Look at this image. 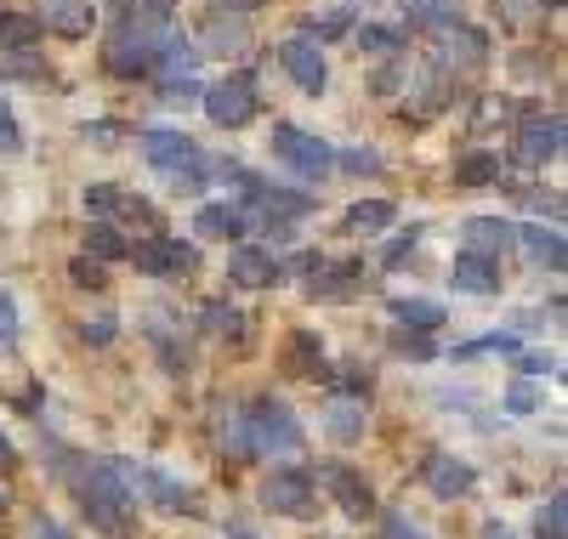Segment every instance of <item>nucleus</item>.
<instances>
[{
	"mask_svg": "<svg viewBox=\"0 0 568 539\" xmlns=\"http://www.w3.org/2000/svg\"><path fill=\"white\" fill-rule=\"evenodd\" d=\"M336 165H342V171H353V176H375V171H382V154L353 149V154H336Z\"/></svg>",
	"mask_w": 568,
	"mask_h": 539,
	"instance_id": "obj_39",
	"label": "nucleus"
},
{
	"mask_svg": "<svg viewBox=\"0 0 568 539\" xmlns=\"http://www.w3.org/2000/svg\"><path fill=\"white\" fill-rule=\"evenodd\" d=\"M364 426H369L364 398H347V391H336V398L324 404V431L336 437V444H364Z\"/></svg>",
	"mask_w": 568,
	"mask_h": 539,
	"instance_id": "obj_19",
	"label": "nucleus"
},
{
	"mask_svg": "<svg viewBox=\"0 0 568 539\" xmlns=\"http://www.w3.org/2000/svg\"><path fill=\"white\" fill-rule=\"evenodd\" d=\"M256 500H262L273 517L307 522V517H318V482H313L307 466H273V471L262 477V488H256Z\"/></svg>",
	"mask_w": 568,
	"mask_h": 539,
	"instance_id": "obj_6",
	"label": "nucleus"
},
{
	"mask_svg": "<svg viewBox=\"0 0 568 539\" xmlns=\"http://www.w3.org/2000/svg\"><path fill=\"white\" fill-rule=\"evenodd\" d=\"M484 353H524V340L517 335H484V340H471V347H460L455 358H484Z\"/></svg>",
	"mask_w": 568,
	"mask_h": 539,
	"instance_id": "obj_38",
	"label": "nucleus"
},
{
	"mask_svg": "<svg viewBox=\"0 0 568 539\" xmlns=\"http://www.w3.org/2000/svg\"><path fill=\"white\" fill-rule=\"evenodd\" d=\"M324 488H329V500H336L353 522L375 517V488H369L353 466H324Z\"/></svg>",
	"mask_w": 568,
	"mask_h": 539,
	"instance_id": "obj_14",
	"label": "nucleus"
},
{
	"mask_svg": "<svg viewBox=\"0 0 568 539\" xmlns=\"http://www.w3.org/2000/svg\"><path fill=\"white\" fill-rule=\"evenodd\" d=\"M29 539H74L63 522H52V517H34V528H29Z\"/></svg>",
	"mask_w": 568,
	"mask_h": 539,
	"instance_id": "obj_48",
	"label": "nucleus"
},
{
	"mask_svg": "<svg viewBox=\"0 0 568 539\" xmlns=\"http://www.w3.org/2000/svg\"><path fill=\"white\" fill-rule=\"evenodd\" d=\"M200 329L216 335V340H227V347H245V313L227 307V302H211V307L200 313Z\"/></svg>",
	"mask_w": 568,
	"mask_h": 539,
	"instance_id": "obj_24",
	"label": "nucleus"
},
{
	"mask_svg": "<svg viewBox=\"0 0 568 539\" xmlns=\"http://www.w3.org/2000/svg\"><path fill=\"white\" fill-rule=\"evenodd\" d=\"M80 340H85V347H109V340H114V318H98V324H80Z\"/></svg>",
	"mask_w": 568,
	"mask_h": 539,
	"instance_id": "obj_44",
	"label": "nucleus"
},
{
	"mask_svg": "<svg viewBox=\"0 0 568 539\" xmlns=\"http://www.w3.org/2000/svg\"><path fill=\"white\" fill-rule=\"evenodd\" d=\"M562 511H568V506H562V495H551V506L535 517V539H568V522H562Z\"/></svg>",
	"mask_w": 568,
	"mask_h": 539,
	"instance_id": "obj_36",
	"label": "nucleus"
},
{
	"mask_svg": "<svg viewBox=\"0 0 568 539\" xmlns=\"http://www.w3.org/2000/svg\"><path fill=\"white\" fill-rule=\"evenodd\" d=\"M69 278H74L80 289H109V273H103L98 256H74V262H69Z\"/></svg>",
	"mask_w": 568,
	"mask_h": 539,
	"instance_id": "obj_35",
	"label": "nucleus"
},
{
	"mask_svg": "<svg viewBox=\"0 0 568 539\" xmlns=\"http://www.w3.org/2000/svg\"><path fill=\"white\" fill-rule=\"evenodd\" d=\"M227 278L245 284V289H273V284H284V267H278V256L256 251V244H240V251L227 256Z\"/></svg>",
	"mask_w": 568,
	"mask_h": 539,
	"instance_id": "obj_16",
	"label": "nucleus"
},
{
	"mask_svg": "<svg viewBox=\"0 0 568 539\" xmlns=\"http://www.w3.org/2000/svg\"><path fill=\"white\" fill-rule=\"evenodd\" d=\"M307 29H313L307 40H336V34H347V29H353V12H347V7H329L324 18L313 12V23H307Z\"/></svg>",
	"mask_w": 568,
	"mask_h": 539,
	"instance_id": "obj_34",
	"label": "nucleus"
},
{
	"mask_svg": "<svg viewBox=\"0 0 568 539\" xmlns=\"http://www.w3.org/2000/svg\"><path fill=\"white\" fill-rule=\"evenodd\" d=\"M393 353L426 364V358H438V340H433V329H393Z\"/></svg>",
	"mask_w": 568,
	"mask_h": 539,
	"instance_id": "obj_31",
	"label": "nucleus"
},
{
	"mask_svg": "<svg viewBox=\"0 0 568 539\" xmlns=\"http://www.w3.org/2000/svg\"><path fill=\"white\" fill-rule=\"evenodd\" d=\"M358 45H364L369 58H398L404 52V34L398 29H382V23H364L358 29Z\"/></svg>",
	"mask_w": 568,
	"mask_h": 539,
	"instance_id": "obj_33",
	"label": "nucleus"
},
{
	"mask_svg": "<svg viewBox=\"0 0 568 539\" xmlns=\"http://www.w3.org/2000/svg\"><path fill=\"white\" fill-rule=\"evenodd\" d=\"M34 34H40L34 12H7V18H0V45H12V52H29Z\"/></svg>",
	"mask_w": 568,
	"mask_h": 539,
	"instance_id": "obj_30",
	"label": "nucleus"
},
{
	"mask_svg": "<svg viewBox=\"0 0 568 539\" xmlns=\"http://www.w3.org/2000/svg\"><path fill=\"white\" fill-rule=\"evenodd\" d=\"M278 69L291 74L307 96H318L324 85H329V63H324V52H318V40H307V34H291L278 45Z\"/></svg>",
	"mask_w": 568,
	"mask_h": 539,
	"instance_id": "obj_11",
	"label": "nucleus"
},
{
	"mask_svg": "<svg viewBox=\"0 0 568 539\" xmlns=\"http://www.w3.org/2000/svg\"><path fill=\"white\" fill-rule=\"evenodd\" d=\"M136 149H142V160H149L176 193H200L205 187V154H200L194 136L154 125V131H136Z\"/></svg>",
	"mask_w": 568,
	"mask_h": 539,
	"instance_id": "obj_3",
	"label": "nucleus"
},
{
	"mask_svg": "<svg viewBox=\"0 0 568 539\" xmlns=\"http://www.w3.org/2000/svg\"><path fill=\"white\" fill-rule=\"evenodd\" d=\"M125 262H136V273H149V278H176V273H194L200 267V251H194V244H182V238L154 233V238L131 244Z\"/></svg>",
	"mask_w": 568,
	"mask_h": 539,
	"instance_id": "obj_10",
	"label": "nucleus"
},
{
	"mask_svg": "<svg viewBox=\"0 0 568 539\" xmlns=\"http://www.w3.org/2000/svg\"><path fill=\"white\" fill-rule=\"evenodd\" d=\"M420 477H426V488H433L438 500H466L471 488H478V471H471L460 455H426Z\"/></svg>",
	"mask_w": 568,
	"mask_h": 539,
	"instance_id": "obj_13",
	"label": "nucleus"
},
{
	"mask_svg": "<svg viewBox=\"0 0 568 539\" xmlns=\"http://www.w3.org/2000/svg\"><path fill=\"white\" fill-rule=\"evenodd\" d=\"M23 149V131H18V120H12V109L0 103V154H18Z\"/></svg>",
	"mask_w": 568,
	"mask_h": 539,
	"instance_id": "obj_42",
	"label": "nucleus"
},
{
	"mask_svg": "<svg viewBox=\"0 0 568 539\" xmlns=\"http://www.w3.org/2000/svg\"><path fill=\"white\" fill-rule=\"evenodd\" d=\"M120 471H125V482H131V495H149L154 511H165V517H200V495H194V488H182L176 477H165L160 466H131V460H120Z\"/></svg>",
	"mask_w": 568,
	"mask_h": 539,
	"instance_id": "obj_8",
	"label": "nucleus"
},
{
	"mask_svg": "<svg viewBox=\"0 0 568 539\" xmlns=\"http://www.w3.org/2000/svg\"><path fill=\"white\" fill-rule=\"evenodd\" d=\"M455 182H460V187H489V182H500V149H471L466 160H455Z\"/></svg>",
	"mask_w": 568,
	"mask_h": 539,
	"instance_id": "obj_25",
	"label": "nucleus"
},
{
	"mask_svg": "<svg viewBox=\"0 0 568 539\" xmlns=\"http://www.w3.org/2000/svg\"><path fill=\"white\" fill-rule=\"evenodd\" d=\"M80 136H85V142H98V149H114V142H120L125 131H120V125H85Z\"/></svg>",
	"mask_w": 568,
	"mask_h": 539,
	"instance_id": "obj_46",
	"label": "nucleus"
},
{
	"mask_svg": "<svg viewBox=\"0 0 568 539\" xmlns=\"http://www.w3.org/2000/svg\"><path fill=\"white\" fill-rule=\"evenodd\" d=\"M546 7H551V12H557V7H562V0H546Z\"/></svg>",
	"mask_w": 568,
	"mask_h": 539,
	"instance_id": "obj_55",
	"label": "nucleus"
},
{
	"mask_svg": "<svg viewBox=\"0 0 568 539\" xmlns=\"http://www.w3.org/2000/svg\"><path fill=\"white\" fill-rule=\"evenodd\" d=\"M449 278H455V289H466V296H500V262L495 256L460 251L449 262Z\"/></svg>",
	"mask_w": 568,
	"mask_h": 539,
	"instance_id": "obj_18",
	"label": "nucleus"
},
{
	"mask_svg": "<svg viewBox=\"0 0 568 539\" xmlns=\"http://www.w3.org/2000/svg\"><path fill=\"white\" fill-rule=\"evenodd\" d=\"M273 160H284L296 176H307V182H324L329 171H336V149H329L324 136H307L302 125H273Z\"/></svg>",
	"mask_w": 568,
	"mask_h": 539,
	"instance_id": "obj_7",
	"label": "nucleus"
},
{
	"mask_svg": "<svg viewBox=\"0 0 568 539\" xmlns=\"http://www.w3.org/2000/svg\"><path fill=\"white\" fill-rule=\"evenodd\" d=\"M0 522H7V495H0Z\"/></svg>",
	"mask_w": 568,
	"mask_h": 539,
	"instance_id": "obj_54",
	"label": "nucleus"
},
{
	"mask_svg": "<svg viewBox=\"0 0 568 539\" xmlns=\"http://www.w3.org/2000/svg\"><path fill=\"white\" fill-rule=\"evenodd\" d=\"M557 154H562V114H529V120H517V131H511V160L517 165L540 171Z\"/></svg>",
	"mask_w": 568,
	"mask_h": 539,
	"instance_id": "obj_9",
	"label": "nucleus"
},
{
	"mask_svg": "<svg viewBox=\"0 0 568 539\" xmlns=\"http://www.w3.org/2000/svg\"><path fill=\"white\" fill-rule=\"evenodd\" d=\"M125 233L114 227V222H91L85 227V256H98V262H125Z\"/></svg>",
	"mask_w": 568,
	"mask_h": 539,
	"instance_id": "obj_27",
	"label": "nucleus"
},
{
	"mask_svg": "<svg viewBox=\"0 0 568 539\" xmlns=\"http://www.w3.org/2000/svg\"><path fill=\"white\" fill-rule=\"evenodd\" d=\"M165 18L149 12V7H136V0H120V18H114V34H109V74L120 80H142V74H154L160 63V45H165Z\"/></svg>",
	"mask_w": 568,
	"mask_h": 539,
	"instance_id": "obj_2",
	"label": "nucleus"
},
{
	"mask_svg": "<svg viewBox=\"0 0 568 539\" xmlns=\"http://www.w3.org/2000/svg\"><path fill=\"white\" fill-rule=\"evenodd\" d=\"M382 539H426L409 517H382Z\"/></svg>",
	"mask_w": 568,
	"mask_h": 539,
	"instance_id": "obj_45",
	"label": "nucleus"
},
{
	"mask_svg": "<svg viewBox=\"0 0 568 539\" xmlns=\"http://www.w3.org/2000/svg\"><path fill=\"white\" fill-rule=\"evenodd\" d=\"M245 409V437H251V455L256 460H267V455H296L302 444H307V431H302V420H296V409L284 404V398H251V404H240Z\"/></svg>",
	"mask_w": 568,
	"mask_h": 539,
	"instance_id": "obj_4",
	"label": "nucleus"
},
{
	"mask_svg": "<svg viewBox=\"0 0 568 539\" xmlns=\"http://www.w3.org/2000/svg\"><path fill=\"white\" fill-rule=\"evenodd\" d=\"M256 114H262V91H256V74L251 69H233V74H222L205 91V120L222 125V131H245Z\"/></svg>",
	"mask_w": 568,
	"mask_h": 539,
	"instance_id": "obj_5",
	"label": "nucleus"
},
{
	"mask_svg": "<svg viewBox=\"0 0 568 539\" xmlns=\"http://www.w3.org/2000/svg\"><path fill=\"white\" fill-rule=\"evenodd\" d=\"M484 539H511V533H506L500 522H489V528H484Z\"/></svg>",
	"mask_w": 568,
	"mask_h": 539,
	"instance_id": "obj_53",
	"label": "nucleus"
},
{
	"mask_svg": "<svg viewBox=\"0 0 568 539\" xmlns=\"http://www.w3.org/2000/svg\"><path fill=\"white\" fill-rule=\"evenodd\" d=\"M136 7H149V12H160V18H165V12L176 7V0H136Z\"/></svg>",
	"mask_w": 568,
	"mask_h": 539,
	"instance_id": "obj_51",
	"label": "nucleus"
},
{
	"mask_svg": "<svg viewBox=\"0 0 568 539\" xmlns=\"http://www.w3.org/2000/svg\"><path fill=\"white\" fill-rule=\"evenodd\" d=\"M307 278H313L307 284L313 302H353L358 284H364V262H318Z\"/></svg>",
	"mask_w": 568,
	"mask_h": 539,
	"instance_id": "obj_15",
	"label": "nucleus"
},
{
	"mask_svg": "<svg viewBox=\"0 0 568 539\" xmlns=\"http://www.w3.org/2000/svg\"><path fill=\"white\" fill-rule=\"evenodd\" d=\"M205 40L216 45V52H227V45L240 52V45H245V23H240V18H216V23L205 29Z\"/></svg>",
	"mask_w": 568,
	"mask_h": 539,
	"instance_id": "obj_37",
	"label": "nucleus"
},
{
	"mask_svg": "<svg viewBox=\"0 0 568 539\" xmlns=\"http://www.w3.org/2000/svg\"><path fill=\"white\" fill-rule=\"evenodd\" d=\"M216 7H227V12H251V7H262V0H216Z\"/></svg>",
	"mask_w": 568,
	"mask_h": 539,
	"instance_id": "obj_50",
	"label": "nucleus"
},
{
	"mask_svg": "<svg viewBox=\"0 0 568 539\" xmlns=\"http://www.w3.org/2000/svg\"><path fill=\"white\" fill-rule=\"evenodd\" d=\"M227 539H256V533H251L245 522H227Z\"/></svg>",
	"mask_w": 568,
	"mask_h": 539,
	"instance_id": "obj_52",
	"label": "nucleus"
},
{
	"mask_svg": "<svg viewBox=\"0 0 568 539\" xmlns=\"http://www.w3.org/2000/svg\"><path fill=\"white\" fill-rule=\"evenodd\" d=\"M12 340H18V307H12L7 289H0V353H7Z\"/></svg>",
	"mask_w": 568,
	"mask_h": 539,
	"instance_id": "obj_41",
	"label": "nucleus"
},
{
	"mask_svg": "<svg viewBox=\"0 0 568 539\" xmlns=\"http://www.w3.org/2000/svg\"><path fill=\"white\" fill-rule=\"evenodd\" d=\"M404 12H409V23H415V29H426V34L460 18V7H455V0H404Z\"/></svg>",
	"mask_w": 568,
	"mask_h": 539,
	"instance_id": "obj_29",
	"label": "nucleus"
},
{
	"mask_svg": "<svg viewBox=\"0 0 568 539\" xmlns=\"http://www.w3.org/2000/svg\"><path fill=\"white\" fill-rule=\"evenodd\" d=\"M393 318L404 329H444V307L438 302H420V296H393Z\"/></svg>",
	"mask_w": 568,
	"mask_h": 539,
	"instance_id": "obj_26",
	"label": "nucleus"
},
{
	"mask_svg": "<svg viewBox=\"0 0 568 539\" xmlns=\"http://www.w3.org/2000/svg\"><path fill=\"white\" fill-rule=\"evenodd\" d=\"M517 244H524V256L535 267H546V273H562V262H568V244H562L557 227H524V233H517Z\"/></svg>",
	"mask_w": 568,
	"mask_h": 539,
	"instance_id": "obj_22",
	"label": "nucleus"
},
{
	"mask_svg": "<svg viewBox=\"0 0 568 539\" xmlns=\"http://www.w3.org/2000/svg\"><path fill=\"white\" fill-rule=\"evenodd\" d=\"M415 244H420V227H409L404 238H393V251H387V267H398V262H404V256L415 251Z\"/></svg>",
	"mask_w": 568,
	"mask_h": 539,
	"instance_id": "obj_47",
	"label": "nucleus"
},
{
	"mask_svg": "<svg viewBox=\"0 0 568 539\" xmlns=\"http://www.w3.org/2000/svg\"><path fill=\"white\" fill-rule=\"evenodd\" d=\"M194 238H245V211L240 205H205L194 216Z\"/></svg>",
	"mask_w": 568,
	"mask_h": 539,
	"instance_id": "obj_23",
	"label": "nucleus"
},
{
	"mask_svg": "<svg viewBox=\"0 0 568 539\" xmlns=\"http://www.w3.org/2000/svg\"><path fill=\"white\" fill-rule=\"evenodd\" d=\"M438 34V52H444V63L449 69H466V74H478L484 63H489V34L484 29H471V23H444V29H433Z\"/></svg>",
	"mask_w": 568,
	"mask_h": 539,
	"instance_id": "obj_12",
	"label": "nucleus"
},
{
	"mask_svg": "<svg viewBox=\"0 0 568 539\" xmlns=\"http://www.w3.org/2000/svg\"><path fill=\"white\" fill-rule=\"evenodd\" d=\"M517 369H524V380H540V375H557V358H540V353H517Z\"/></svg>",
	"mask_w": 568,
	"mask_h": 539,
	"instance_id": "obj_43",
	"label": "nucleus"
},
{
	"mask_svg": "<svg viewBox=\"0 0 568 539\" xmlns=\"http://www.w3.org/2000/svg\"><path fill=\"white\" fill-rule=\"evenodd\" d=\"M506 409H511V415H535V409H540V391H535L529 380H517V386L506 391Z\"/></svg>",
	"mask_w": 568,
	"mask_h": 539,
	"instance_id": "obj_40",
	"label": "nucleus"
},
{
	"mask_svg": "<svg viewBox=\"0 0 568 539\" xmlns=\"http://www.w3.org/2000/svg\"><path fill=\"white\" fill-rule=\"evenodd\" d=\"M466 251H478V256H495L500 262V251H511L517 244V227L511 222H500V216H466Z\"/></svg>",
	"mask_w": 568,
	"mask_h": 539,
	"instance_id": "obj_21",
	"label": "nucleus"
},
{
	"mask_svg": "<svg viewBox=\"0 0 568 539\" xmlns=\"http://www.w3.org/2000/svg\"><path fill=\"white\" fill-rule=\"evenodd\" d=\"M12 466H18V449L7 444V437H0V471H12Z\"/></svg>",
	"mask_w": 568,
	"mask_h": 539,
	"instance_id": "obj_49",
	"label": "nucleus"
},
{
	"mask_svg": "<svg viewBox=\"0 0 568 539\" xmlns=\"http://www.w3.org/2000/svg\"><path fill=\"white\" fill-rule=\"evenodd\" d=\"M58 477L74 488L80 511L98 522L103 533H125V528H131V517H136V495H131V482H125L120 460H80V455H63Z\"/></svg>",
	"mask_w": 568,
	"mask_h": 539,
	"instance_id": "obj_1",
	"label": "nucleus"
},
{
	"mask_svg": "<svg viewBox=\"0 0 568 539\" xmlns=\"http://www.w3.org/2000/svg\"><path fill=\"white\" fill-rule=\"evenodd\" d=\"M222 449H227L233 460H256V455H251V437H245V409H240V404L222 415Z\"/></svg>",
	"mask_w": 568,
	"mask_h": 539,
	"instance_id": "obj_32",
	"label": "nucleus"
},
{
	"mask_svg": "<svg viewBox=\"0 0 568 539\" xmlns=\"http://www.w3.org/2000/svg\"><path fill=\"white\" fill-rule=\"evenodd\" d=\"M40 29H52L63 40H85L91 23H98V12H91V0H40Z\"/></svg>",
	"mask_w": 568,
	"mask_h": 539,
	"instance_id": "obj_17",
	"label": "nucleus"
},
{
	"mask_svg": "<svg viewBox=\"0 0 568 539\" xmlns=\"http://www.w3.org/2000/svg\"><path fill=\"white\" fill-rule=\"evenodd\" d=\"M398 222V211L387 205V200H358L353 211H347V233H382V227H393Z\"/></svg>",
	"mask_w": 568,
	"mask_h": 539,
	"instance_id": "obj_28",
	"label": "nucleus"
},
{
	"mask_svg": "<svg viewBox=\"0 0 568 539\" xmlns=\"http://www.w3.org/2000/svg\"><path fill=\"white\" fill-rule=\"evenodd\" d=\"M284 375H296V380H329V364H324V347H318L313 329H296L291 335V347H284Z\"/></svg>",
	"mask_w": 568,
	"mask_h": 539,
	"instance_id": "obj_20",
	"label": "nucleus"
}]
</instances>
